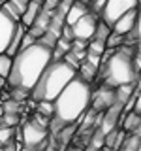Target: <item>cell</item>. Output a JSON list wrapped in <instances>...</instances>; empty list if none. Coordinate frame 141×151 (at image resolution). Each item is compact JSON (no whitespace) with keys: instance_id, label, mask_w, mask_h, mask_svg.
<instances>
[{"instance_id":"obj_17","label":"cell","mask_w":141,"mask_h":151,"mask_svg":"<svg viewBox=\"0 0 141 151\" xmlns=\"http://www.w3.org/2000/svg\"><path fill=\"white\" fill-rule=\"evenodd\" d=\"M0 8H2V9H4V12H6L11 19H15V21H19V19H21V8H19L17 4H13L11 0H4Z\"/></svg>"},{"instance_id":"obj_21","label":"cell","mask_w":141,"mask_h":151,"mask_svg":"<svg viewBox=\"0 0 141 151\" xmlns=\"http://www.w3.org/2000/svg\"><path fill=\"white\" fill-rule=\"evenodd\" d=\"M124 44V36L117 34V32H111L109 36L105 38V47H111V49H117L119 45Z\"/></svg>"},{"instance_id":"obj_25","label":"cell","mask_w":141,"mask_h":151,"mask_svg":"<svg viewBox=\"0 0 141 151\" xmlns=\"http://www.w3.org/2000/svg\"><path fill=\"white\" fill-rule=\"evenodd\" d=\"M79 2H83V4H87V6H88V4H90L92 0H79Z\"/></svg>"},{"instance_id":"obj_20","label":"cell","mask_w":141,"mask_h":151,"mask_svg":"<svg viewBox=\"0 0 141 151\" xmlns=\"http://www.w3.org/2000/svg\"><path fill=\"white\" fill-rule=\"evenodd\" d=\"M15 134V127H6V125H0V144H9Z\"/></svg>"},{"instance_id":"obj_19","label":"cell","mask_w":141,"mask_h":151,"mask_svg":"<svg viewBox=\"0 0 141 151\" xmlns=\"http://www.w3.org/2000/svg\"><path fill=\"white\" fill-rule=\"evenodd\" d=\"M0 125H6V127H17V125H19V113L4 111L2 115H0Z\"/></svg>"},{"instance_id":"obj_2","label":"cell","mask_w":141,"mask_h":151,"mask_svg":"<svg viewBox=\"0 0 141 151\" xmlns=\"http://www.w3.org/2000/svg\"><path fill=\"white\" fill-rule=\"evenodd\" d=\"M51 59V47L36 40L34 44L23 47L13 55L6 83L9 87H21L25 91H30Z\"/></svg>"},{"instance_id":"obj_6","label":"cell","mask_w":141,"mask_h":151,"mask_svg":"<svg viewBox=\"0 0 141 151\" xmlns=\"http://www.w3.org/2000/svg\"><path fill=\"white\" fill-rule=\"evenodd\" d=\"M132 8H139V0H105L98 15L107 25H111L119 15H122L124 12H128Z\"/></svg>"},{"instance_id":"obj_9","label":"cell","mask_w":141,"mask_h":151,"mask_svg":"<svg viewBox=\"0 0 141 151\" xmlns=\"http://www.w3.org/2000/svg\"><path fill=\"white\" fill-rule=\"evenodd\" d=\"M137 19H139V9L132 8V9H128V12H124L122 15H119L115 21L111 23V32H117V34H120V36L128 34Z\"/></svg>"},{"instance_id":"obj_13","label":"cell","mask_w":141,"mask_h":151,"mask_svg":"<svg viewBox=\"0 0 141 151\" xmlns=\"http://www.w3.org/2000/svg\"><path fill=\"white\" fill-rule=\"evenodd\" d=\"M120 119H122V130H126V132L139 130V127H141V113H135L134 110L122 111Z\"/></svg>"},{"instance_id":"obj_3","label":"cell","mask_w":141,"mask_h":151,"mask_svg":"<svg viewBox=\"0 0 141 151\" xmlns=\"http://www.w3.org/2000/svg\"><path fill=\"white\" fill-rule=\"evenodd\" d=\"M75 74H77V70L72 64H68L64 59H51L28 94H30V98L34 102L53 100Z\"/></svg>"},{"instance_id":"obj_22","label":"cell","mask_w":141,"mask_h":151,"mask_svg":"<svg viewBox=\"0 0 141 151\" xmlns=\"http://www.w3.org/2000/svg\"><path fill=\"white\" fill-rule=\"evenodd\" d=\"M38 113L45 117H53V102L51 100H38Z\"/></svg>"},{"instance_id":"obj_14","label":"cell","mask_w":141,"mask_h":151,"mask_svg":"<svg viewBox=\"0 0 141 151\" xmlns=\"http://www.w3.org/2000/svg\"><path fill=\"white\" fill-rule=\"evenodd\" d=\"M77 76L81 79H85V81H88V83H92L94 79H96V76H98V66H94L90 64L88 60H81L77 66Z\"/></svg>"},{"instance_id":"obj_1","label":"cell","mask_w":141,"mask_h":151,"mask_svg":"<svg viewBox=\"0 0 141 151\" xmlns=\"http://www.w3.org/2000/svg\"><path fill=\"white\" fill-rule=\"evenodd\" d=\"M92 87L88 81L81 79L77 74L66 83V87L53 98V117L49 119V127L53 132H58L68 123H77L83 113L90 106Z\"/></svg>"},{"instance_id":"obj_16","label":"cell","mask_w":141,"mask_h":151,"mask_svg":"<svg viewBox=\"0 0 141 151\" xmlns=\"http://www.w3.org/2000/svg\"><path fill=\"white\" fill-rule=\"evenodd\" d=\"M109 34H111V25H107L103 19H98V23H96V30H94V36H92V38L105 42V38L109 36Z\"/></svg>"},{"instance_id":"obj_4","label":"cell","mask_w":141,"mask_h":151,"mask_svg":"<svg viewBox=\"0 0 141 151\" xmlns=\"http://www.w3.org/2000/svg\"><path fill=\"white\" fill-rule=\"evenodd\" d=\"M124 45V44H122ZM119 45L103 63H100L98 72H102L103 83L109 87H119L124 83H135L139 81V72H135L132 63V49Z\"/></svg>"},{"instance_id":"obj_5","label":"cell","mask_w":141,"mask_h":151,"mask_svg":"<svg viewBox=\"0 0 141 151\" xmlns=\"http://www.w3.org/2000/svg\"><path fill=\"white\" fill-rule=\"evenodd\" d=\"M19 134H21V142L26 147H38V145L43 144V140L49 136V129L40 123H36L34 119H30L28 123L19 129Z\"/></svg>"},{"instance_id":"obj_7","label":"cell","mask_w":141,"mask_h":151,"mask_svg":"<svg viewBox=\"0 0 141 151\" xmlns=\"http://www.w3.org/2000/svg\"><path fill=\"white\" fill-rule=\"evenodd\" d=\"M98 19H100V15H98V13H94V12H90V9H88L87 13H83V15L79 17L77 21L73 23V25H70V27H72L73 38H75V40H85V42H88V40L94 36V30H96Z\"/></svg>"},{"instance_id":"obj_12","label":"cell","mask_w":141,"mask_h":151,"mask_svg":"<svg viewBox=\"0 0 141 151\" xmlns=\"http://www.w3.org/2000/svg\"><path fill=\"white\" fill-rule=\"evenodd\" d=\"M88 12V6L83 2H79V0H72V4H70V8L66 9V15H64V23L66 25H73L75 21H77L79 17L83 15V13Z\"/></svg>"},{"instance_id":"obj_23","label":"cell","mask_w":141,"mask_h":151,"mask_svg":"<svg viewBox=\"0 0 141 151\" xmlns=\"http://www.w3.org/2000/svg\"><path fill=\"white\" fill-rule=\"evenodd\" d=\"M2 110L4 111H11V113H19L21 111V102L11 98V100H8L6 104H2Z\"/></svg>"},{"instance_id":"obj_15","label":"cell","mask_w":141,"mask_h":151,"mask_svg":"<svg viewBox=\"0 0 141 151\" xmlns=\"http://www.w3.org/2000/svg\"><path fill=\"white\" fill-rule=\"evenodd\" d=\"M124 151H139V130H132L124 134V140H122L120 147Z\"/></svg>"},{"instance_id":"obj_24","label":"cell","mask_w":141,"mask_h":151,"mask_svg":"<svg viewBox=\"0 0 141 151\" xmlns=\"http://www.w3.org/2000/svg\"><path fill=\"white\" fill-rule=\"evenodd\" d=\"M4 85H6V79H4V78H0V91H2V87H4Z\"/></svg>"},{"instance_id":"obj_11","label":"cell","mask_w":141,"mask_h":151,"mask_svg":"<svg viewBox=\"0 0 141 151\" xmlns=\"http://www.w3.org/2000/svg\"><path fill=\"white\" fill-rule=\"evenodd\" d=\"M41 8H43V0H28L25 9L21 12V19H19V23L28 28L32 23H34V19L38 17V13H40Z\"/></svg>"},{"instance_id":"obj_8","label":"cell","mask_w":141,"mask_h":151,"mask_svg":"<svg viewBox=\"0 0 141 151\" xmlns=\"http://www.w3.org/2000/svg\"><path fill=\"white\" fill-rule=\"evenodd\" d=\"M113 104H115V87H109V85H105V83H103L96 93H92V96H90L92 111H96V113L107 110Z\"/></svg>"},{"instance_id":"obj_18","label":"cell","mask_w":141,"mask_h":151,"mask_svg":"<svg viewBox=\"0 0 141 151\" xmlns=\"http://www.w3.org/2000/svg\"><path fill=\"white\" fill-rule=\"evenodd\" d=\"M11 59L13 57H9L8 53H0V78H8L9 68H11Z\"/></svg>"},{"instance_id":"obj_10","label":"cell","mask_w":141,"mask_h":151,"mask_svg":"<svg viewBox=\"0 0 141 151\" xmlns=\"http://www.w3.org/2000/svg\"><path fill=\"white\" fill-rule=\"evenodd\" d=\"M17 23L19 21L11 19L2 8H0V53L6 51L9 40H11V36H13V30H15V27H17Z\"/></svg>"}]
</instances>
